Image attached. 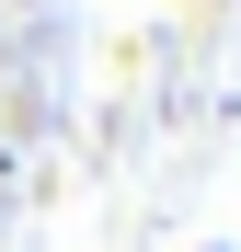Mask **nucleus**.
<instances>
[{
	"label": "nucleus",
	"instance_id": "obj_1",
	"mask_svg": "<svg viewBox=\"0 0 241 252\" xmlns=\"http://www.w3.org/2000/svg\"><path fill=\"white\" fill-rule=\"evenodd\" d=\"M195 252H230V241H195Z\"/></svg>",
	"mask_w": 241,
	"mask_h": 252
}]
</instances>
